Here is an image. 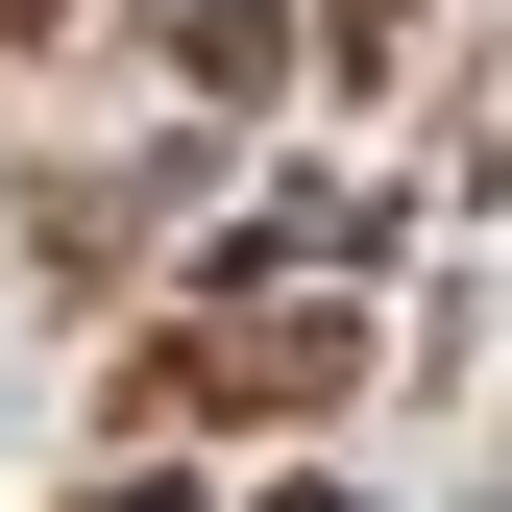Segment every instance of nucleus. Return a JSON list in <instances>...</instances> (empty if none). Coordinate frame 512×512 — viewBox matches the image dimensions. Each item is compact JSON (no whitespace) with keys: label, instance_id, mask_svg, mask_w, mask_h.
Here are the masks:
<instances>
[{"label":"nucleus","instance_id":"nucleus-1","mask_svg":"<svg viewBox=\"0 0 512 512\" xmlns=\"http://www.w3.org/2000/svg\"><path fill=\"white\" fill-rule=\"evenodd\" d=\"M0 25H25V0H0Z\"/></svg>","mask_w":512,"mask_h":512}]
</instances>
